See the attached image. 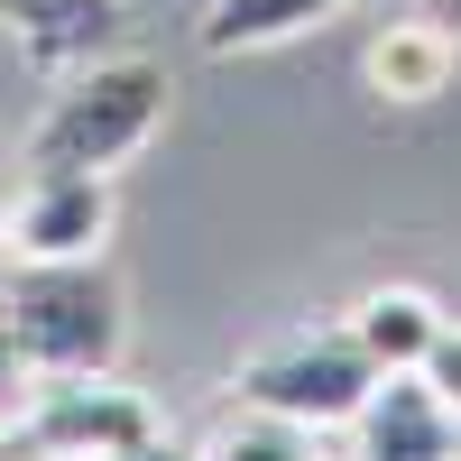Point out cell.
I'll list each match as a JSON object with an SVG mask.
<instances>
[{"label": "cell", "instance_id": "6", "mask_svg": "<svg viewBox=\"0 0 461 461\" xmlns=\"http://www.w3.org/2000/svg\"><path fill=\"white\" fill-rule=\"evenodd\" d=\"M351 461H461V415L415 369H388L351 415Z\"/></svg>", "mask_w": 461, "mask_h": 461}, {"label": "cell", "instance_id": "7", "mask_svg": "<svg viewBox=\"0 0 461 461\" xmlns=\"http://www.w3.org/2000/svg\"><path fill=\"white\" fill-rule=\"evenodd\" d=\"M452 65H461V47H452V28L434 10L425 19H388L369 37V56H360L378 102H434V93H452Z\"/></svg>", "mask_w": 461, "mask_h": 461}, {"label": "cell", "instance_id": "15", "mask_svg": "<svg viewBox=\"0 0 461 461\" xmlns=\"http://www.w3.org/2000/svg\"><path fill=\"white\" fill-rule=\"evenodd\" d=\"M10 378H19V360H10V332H0V388H10Z\"/></svg>", "mask_w": 461, "mask_h": 461}, {"label": "cell", "instance_id": "1", "mask_svg": "<svg viewBox=\"0 0 461 461\" xmlns=\"http://www.w3.org/2000/svg\"><path fill=\"white\" fill-rule=\"evenodd\" d=\"M167 93L176 84H167L158 56H93V65H74L47 93L37 130H28V167L37 176H111V167H130L139 148L158 139Z\"/></svg>", "mask_w": 461, "mask_h": 461}, {"label": "cell", "instance_id": "2", "mask_svg": "<svg viewBox=\"0 0 461 461\" xmlns=\"http://www.w3.org/2000/svg\"><path fill=\"white\" fill-rule=\"evenodd\" d=\"M0 332L28 378H93L121 369L130 314L102 258H19V277L0 286Z\"/></svg>", "mask_w": 461, "mask_h": 461}, {"label": "cell", "instance_id": "3", "mask_svg": "<svg viewBox=\"0 0 461 461\" xmlns=\"http://www.w3.org/2000/svg\"><path fill=\"white\" fill-rule=\"evenodd\" d=\"M378 378H388V369L360 351L351 323H314V332H286V341H267V351H249L240 378H230V397H240V406H267V415H295V425H314V434H332V425H351V415L369 406Z\"/></svg>", "mask_w": 461, "mask_h": 461}, {"label": "cell", "instance_id": "12", "mask_svg": "<svg viewBox=\"0 0 461 461\" xmlns=\"http://www.w3.org/2000/svg\"><path fill=\"white\" fill-rule=\"evenodd\" d=\"M415 378H425V388H434V397H443V406L461 415V323H452V314H443V332L425 341V360H415Z\"/></svg>", "mask_w": 461, "mask_h": 461}, {"label": "cell", "instance_id": "5", "mask_svg": "<svg viewBox=\"0 0 461 461\" xmlns=\"http://www.w3.org/2000/svg\"><path fill=\"white\" fill-rule=\"evenodd\" d=\"M111 221V176H37L28 167V194L10 203V258H102Z\"/></svg>", "mask_w": 461, "mask_h": 461}, {"label": "cell", "instance_id": "14", "mask_svg": "<svg viewBox=\"0 0 461 461\" xmlns=\"http://www.w3.org/2000/svg\"><path fill=\"white\" fill-rule=\"evenodd\" d=\"M425 10H434V19L452 28V47H461V0H425Z\"/></svg>", "mask_w": 461, "mask_h": 461}, {"label": "cell", "instance_id": "17", "mask_svg": "<svg viewBox=\"0 0 461 461\" xmlns=\"http://www.w3.org/2000/svg\"><path fill=\"white\" fill-rule=\"evenodd\" d=\"M351 10H397V0H351Z\"/></svg>", "mask_w": 461, "mask_h": 461}, {"label": "cell", "instance_id": "8", "mask_svg": "<svg viewBox=\"0 0 461 461\" xmlns=\"http://www.w3.org/2000/svg\"><path fill=\"white\" fill-rule=\"evenodd\" d=\"M341 10H351V0H212L203 28H194V47L203 56H258V47H286V37L323 28Z\"/></svg>", "mask_w": 461, "mask_h": 461}, {"label": "cell", "instance_id": "4", "mask_svg": "<svg viewBox=\"0 0 461 461\" xmlns=\"http://www.w3.org/2000/svg\"><path fill=\"white\" fill-rule=\"evenodd\" d=\"M19 434L47 461H111V452H130V443L158 434V406H148L139 388H121L111 369H93V378H37V406L19 415Z\"/></svg>", "mask_w": 461, "mask_h": 461}, {"label": "cell", "instance_id": "11", "mask_svg": "<svg viewBox=\"0 0 461 461\" xmlns=\"http://www.w3.org/2000/svg\"><path fill=\"white\" fill-rule=\"evenodd\" d=\"M203 461H323V452H314V425H295V415L230 406V425L203 443Z\"/></svg>", "mask_w": 461, "mask_h": 461}, {"label": "cell", "instance_id": "13", "mask_svg": "<svg viewBox=\"0 0 461 461\" xmlns=\"http://www.w3.org/2000/svg\"><path fill=\"white\" fill-rule=\"evenodd\" d=\"M111 461H203V443H167V434H148V443L111 452Z\"/></svg>", "mask_w": 461, "mask_h": 461}, {"label": "cell", "instance_id": "16", "mask_svg": "<svg viewBox=\"0 0 461 461\" xmlns=\"http://www.w3.org/2000/svg\"><path fill=\"white\" fill-rule=\"evenodd\" d=\"M0 258H10V203H0Z\"/></svg>", "mask_w": 461, "mask_h": 461}, {"label": "cell", "instance_id": "10", "mask_svg": "<svg viewBox=\"0 0 461 461\" xmlns=\"http://www.w3.org/2000/svg\"><path fill=\"white\" fill-rule=\"evenodd\" d=\"M0 28H10L37 65H74V56H93V37L111 28V0H0Z\"/></svg>", "mask_w": 461, "mask_h": 461}, {"label": "cell", "instance_id": "9", "mask_svg": "<svg viewBox=\"0 0 461 461\" xmlns=\"http://www.w3.org/2000/svg\"><path fill=\"white\" fill-rule=\"evenodd\" d=\"M351 332H360V351L378 369H415L425 360V341L443 332V304L434 295H415V286H369L351 304Z\"/></svg>", "mask_w": 461, "mask_h": 461}]
</instances>
